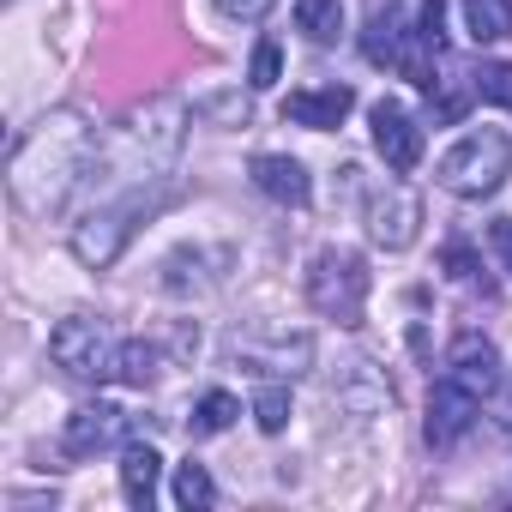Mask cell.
<instances>
[{
    "mask_svg": "<svg viewBox=\"0 0 512 512\" xmlns=\"http://www.w3.org/2000/svg\"><path fill=\"white\" fill-rule=\"evenodd\" d=\"M241 416V404H235V392H205L199 404H193V416H187V428H193V440H211V434H223L229 422Z\"/></svg>",
    "mask_w": 512,
    "mask_h": 512,
    "instance_id": "obj_20",
    "label": "cell"
},
{
    "mask_svg": "<svg viewBox=\"0 0 512 512\" xmlns=\"http://www.w3.org/2000/svg\"><path fill=\"white\" fill-rule=\"evenodd\" d=\"M49 356L67 380H115V362H121V338L109 332L103 314H67L55 332H49Z\"/></svg>",
    "mask_w": 512,
    "mask_h": 512,
    "instance_id": "obj_6",
    "label": "cell"
},
{
    "mask_svg": "<svg viewBox=\"0 0 512 512\" xmlns=\"http://www.w3.org/2000/svg\"><path fill=\"white\" fill-rule=\"evenodd\" d=\"M181 133H187V103L181 97H145L133 103L109 139L97 145V199H121V193H163L175 157H181Z\"/></svg>",
    "mask_w": 512,
    "mask_h": 512,
    "instance_id": "obj_2",
    "label": "cell"
},
{
    "mask_svg": "<svg viewBox=\"0 0 512 512\" xmlns=\"http://www.w3.org/2000/svg\"><path fill=\"white\" fill-rule=\"evenodd\" d=\"M416 229H422V205H416V193L410 187H380V193H368V235H374V247H386V253H404L410 241H416Z\"/></svg>",
    "mask_w": 512,
    "mask_h": 512,
    "instance_id": "obj_10",
    "label": "cell"
},
{
    "mask_svg": "<svg viewBox=\"0 0 512 512\" xmlns=\"http://www.w3.org/2000/svg\"><path fill=\"white\" fill-rule=\"evenodd\" d=\"M296 31L308 43H338L344 37V0H296Z\"/></svg>",
    "mask_w": 512,
    "mask_h": 512,
    "instance_id": "obj_18",
    "label": "cell"
},
{
    "mask_svg": "<svg viewBox=\"0 0 512 512\" xmlns=\"http://www.w3.org/2000/svg\"><path fill=\"white\" fill-rule=\"evenodd\" d=\"M253 187H260L266 199H278V205H308V193H314L308 169L296 157H284V151H260V157H253Z\"/></svg>",
    "mask_w": 512,
    "mask_h": 512,
    "instance_id": "obj_15",
    "label": "cell"
},
{
    "mask_svg": "<svg viewBox=\"0 0 512 512\" xmlns=\"http://www.w3.org/2000/svg\"><path fill=\"white\" fill-rule=\"evenodd\" d=\"M506 175H512V139H506L500 127L464 133V139L434 163V181H440L446 193H458V199H488Z\"/></svg>",
    "mask_w": 512,
    "mask_h": 512,
    "instance_id": "obj_4",
    "label": "cell"
},
{
    "mask_svg": "<svg viewBox=\"0 0 512 512\" xmlns=\"http://www.w3.org/2000/svg\"><path fill=\"white\" fill-rule=\"evenodd\" d=\"M163 193H121V199H97L79 223H73V253H79V266L103 272L121 260V247L133 241V229L145 223V211H157Z\"/></svg>",
    "mask_w": 512,
    "mask_h": 512,
    "instance_id": "obj_3",
    "label": "cell"
},
{
    "mask_svg": "<svg viewBox=\"0 0 512 512\" xmlns=\"http://www.w3.org/2000/svg\"><path fill=\"white\" fill-rule=\"evenodd\" d=\"M476 416H482V404H476L470 392H458L452 380H434V392H428V416H422V434H428L434 452H446V446H458V440L470 434Z\"/></svg>",
    "mask_w": 512,
    "mask_h": 512,
    "instance_id": "obj_12",
    "label": "cell"
},
{
    "mask_svg": "<svg viewBox=\"0 0 512 512\" xmlns=\"http://www.w3.org/2000/svg\"><path fill=\"white\" fill-rule=\"evenodd\" d=\"M440 266H446V278H458V284H470V278L482 272V266H476V253H470L464 241H452V247L440 253Z\"/></svg>",
    "mask_w": 512,
    "mask_h": 512,
    "instance_id": "obj_26",
    "label": "cell"
},
{
    "mask_svg": "<svg viewBox=\"0 0 512 512\" xmlns=\"http://www.w3.org/2000/svg\"><path fill=\"white\" fill-rule=\"evenodd\" d=\"M157 374H163V350H157V344H145V338H127V344H121V362H115V380L145 392Z\"/></svg>",
    "mask_w": 512,
    "mask_h": 512,
    "instance_id": "obj_19",
    "label": "cell"
},
{
    "mask_svg": "<svg viewBox=\"0 0 512 512\" xmlns=\"http://www.w3.org/2000/svg\"><path fill=\"white\" fill-rule=\"evenodd\" d=\"M97 127L79 115V109H49L19 145H13V163H7V187H13V205L37 223L61 217L73 205V193L91 181L97 169Z\"/></svg>",
    "mask_w": 512,
    "mask_h": 512,
    "instance_id": "obj_1",
    "label": "cell"
},
{
    "mask_svg": "<svg viewBox=\"0 0 512 512\" xmlns=\"http://www.w3.org/2000/svg\"><path fill=\"white\" fill-rule=\"evenodd\" d=\"M458 7H464V31L476 49L512 37V0H458Z\"/></svg>",
    "mask_w": 512,
    "mask_h": 512,
    "instance_id": "obj_17",
    "label": "cell"
},
{
    "mask_svg": "<svg viewBox=\"0 0 512 512\" xmlns=\"http://www.w3.org/2000/svg\"><path fill=\"white\" fill-rule=\"evenodd\" d=\"M175 506H187V512H205V506H217V482H211V470L205 464H175Z\"/></svg>",
    "mask_w": 512,
    "mask_h": 512,
    "instance_id": "obj_21",
    "label": "cell"
},
{
    "mask_svg": "<svg viewBox=\"0 0 512 512\" xmlns=\"http://www.w3.org/2000/svg\"><path fill=\"white\" fill-rule=\"evenodd\" d=\"M253 422H260V434H284L290 428V386H266L253 398Z\"/></svg>",
    "mask_w": 512,
    "mask_h": 512,
    "instance_id": "obj_22",
    "label": "cell"
},
{
    "mask_svg": "<svg viewBox=\"0 0 512 512\" xmlns=\"http://www.w3.org/2000/svg\"><path fill=\"white\" fill-rule=\"evenodd\" d=\"M308 302L320 320L356 326L368 308V260L356 247H320L308 260Z\"/></svg>",
    "mask_w": 512,
    "mask_h": 512,
    "instance_id": "obj_5",
    "label": "cell"
},
{
    "mask_svg": "<svg viewBox=\"0 0 512 512\" xmlns=\"http://www.w3.org/2000/svg\"><path fill=\"white\" fill-rule=\"evenodd\" d=\"M211 7H217L223 19H235V25H260V19L278 7V0H211Z\"/></svg>",
    "mask_w": 512,
    "mask_h": 512,
    "instance_id": "obj_25",
    "label": "cell"
},
{
    "mask_svg": "<svg viewBox=\"0 0 512 512\" xmlns=\"http://www.w3.org/2000/svg\"><path fill=\"white\" fill-rule=\"evenodd\" d=\"M278 73H284V55H278V43L266 37L260 49H253V67H247V85H253V91H272V85H278Z\"/></svg>",
    "mask_w": 512,
    "mask_h": 512,
    "instance_id": "obj_24",
    "label": "cell"
},
{
    "mask_svg": "<svg viewBox=\"0 0 512 512\" xmlns=\"http://www.w3.org/2000/svg\"><path fill=\"white\" fill-rule=\"evenodd\" d=\"M488 247H494V260H500V272L512 278V217L488 223Z\"/></svg>",
    "mask_w": 512,
    "mask_h": 512,
    "instance_id": "obj_27",
    "label": "cell"
},
{
    "mask_svg": "<svg viewBox=\"0 0 512 512\" xmlns=\"http://www.w3.org/2000/svg\"><path fill=\"white\" fill-rule=\"evenodd\" d=\"M350 109H356V91H350V85H314V91H290V97H284V121L314 127V133L344 127Z\"/></svg>",
    "mask_w": 512,
    "mask_h": 512,
    "instance_id": "obj_14",
    "label": "cell"
},
{
    "mask_svg": "<svg viewBox=\"0 0 512 512\" xmlns=\"http://www.w3.org/2000/svg\"><path fill=\"white\" fill-rule=\"evenodd\" d=\"M476 97L494 103V109H512V61H494L476 73Z\"/></svg>",
    "mask_w": 512,
    "mask_h": 512,
    "instance_id": "obj_23",
    "label": "cell"
},
{
    "mask_svg": "<svg viewBox=\"0 0 512 512\" xmlns=\"http://www.w3.org/2000/svg\"><path fill=\"white\" fill-rule=\"evenodd\" d=\"M368 127H374V151L386 157V169L392 175H410L416 163H422V127L410 121V109L404 103H374L368 109Z\"/></svg>",
    "mask_w": 512,
    "mask_h": 512,
    "instance_id": "obj_11",
    "label": "cell"
},
{
    "mask_svg": "<svg viewBox=\"0 0 512 512\" xmlns=\"http://www.w3.org/2000/svg\"><path fill=\"white\" fill-rule=\"evenodd\" d=\"M410 49H416V25L404 19V7L398 0H386V7L368 19V37H362V55L374 61V67H398L404 73V61H410Z\"/></svg>",
    "mask_w": 512,
    "mask_h": 512,
    "instance_id": "obj_13",
    "label": "cell"
},
{
    "mask_svg": "<svg viewBox=\"0 0 512 512\" xmlns=\"http://www.w3.org/2000/svg\"><path fill=\"white\" fill-rule=\"evenodd\" d=\"M440 380H452L458 392H470L476 404H488L500 392V350L482 332H458L452 350H446V374Z\"/></svg>",
    "mask_w": 512,
    "mask_h": 512,
    "instance_id": "obj_8",
    "label": "cell"
},
{
    "mask_svg": "<svg viewBox=\"0 0 512 512\" xmlns=\"http://www.w3.org/2000/svg\"><path fill=\"white\" fill-rule=\"evenodd\" d=\"M229 356L253 374H308L314 368V338L308 332H284V326H253V332H235L229 338Z\"/></svg>",
    "mask_w": 512,
    "mask_h": 512,
    "instance_id": "obj_7",
    "label": "cell"
},
{
    "mask_svg": "<svg viewBox=\"0 0 512 512\" xmlns=\"http://www.w3.org/2000/svg\"><path fill=\"white\" fill-rule=\"evenodd\" d=\"M133 428H139V422H133L121 404H79V410L67 416V428H61V446H67V458H97V452L121 446Z\"/></svg>",
    "mask_w": 512,
    "mask_h": 512,
    "instance_id": "obj_9",
    "label": "cell"
},
{
    "mask_svg": "<svg viewBox=\"0 0 512 512\" xmlns=\"http://www.w3.org/2000/svg\"><path fill=\"white\" fill-rule=\"evenodd\" d=\"M157 476H163V458H157V446L151 440H127V452H121V494H127V506H151L157 500Z\"/></svg>",
    "mask_w": 512,
    "mask_h": 512,
    "instance_id": "obj_16",
    "label": "cell"
}]
</instances>
